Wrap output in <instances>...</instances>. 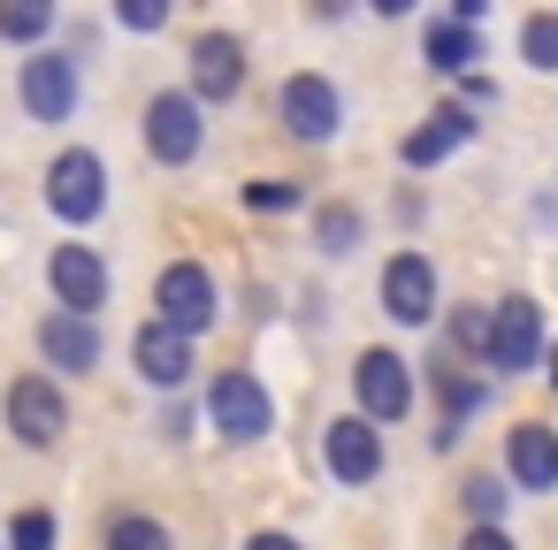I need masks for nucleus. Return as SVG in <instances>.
Here are the masks:
<instances>
[{"label":"nucleus","instance_id":"obj_1","mask_svg":"<svg viewBox=\"0 0 558 550\" xmlns=\"http://www.w3.org/2000/svg\"><path fill=\"white\" fill-rule=\"evenodd\" d=\"M138 131H146V154L161 161V169H192L199 161V146H207V100L184 85H169V93H154L146 100V115H138Z\"/></svg>","mask_w":558,"mask_h":550},{"label":"nucleus","instance_id":"obj_2","mask_svg":"<svg viewBox=\"0 0 558 550\" xmlns=\"http://www.w3.org/2000/svg\"><path fill=\"white\" fill-rule=\"evenodd\" d=\"M47 215L70 222V230H85V222L108 215V161L93 146H70V154L47 161Z\"/></svg>","mask_w":558,"mask_h":550},{"label":"nucleus","instance_id":"obj_3","mask_svg":"<svg viewBox=\"0 0 558 550\" xmlns=\"http://www.w3.org/2000/svg\"><path fill=\"white\" fill-rule=\"evenodd\" d=\"M207 420H215L222 443H260L276 428V398H268V382L253 367H222L207 382Z\"/></svg>","mask_w":558,"mask_h":550},{"label":"nucleus","instance_id":"obj_4","mask_svg":"<svg viewBox=\"0 0 558 550\" xmlns=\"http://www.w3.org/2000/svg\"><path fill=\"white\" fill-rule=\"evenodd\" d=\"M0 420H9V436L24 451H54L70 436V398H62L54 375H16L9 398H0Z\"/></svg>","mask_w":558,"mask_h":550},{"label":"nucleus","instance_id":"obj_5","mask_svg":"<svg viewBox=\"0 0 558 550\" xmlns=\"http://www.w3.org/2000/svg\"><path fill=\"white\" fill-rule=\"evenodd\" d=\"M276 123L299 138V146H329L344 131V93L322 77V70H291L283 93H276Z\"/></svg>","mask_w":558,"mask_h":550},{"label":"nucleus","instance_id":"obj_6","mask_svg":"<svg viewBox=\"0 0 558 550\" xmlns=\"http://www.w3.org/2000/svg\"><path fill=\"white\" fill-rule=\"evenodd\" d=\"M16 100H24V115H32V123H70V115H77V100H85L77 62H70V54H54V47H32V54L16 62Z\"/></svg>","mask_w":558,"mask_h":550},{"label":"nucleus","instance_id":"obj_7","mask_svg":"<svg viewBox=\"0 0 558 550\" xmlns=\"http://www.w3.org/2000/svg\"><path fill=\"white\" fill-rule=\"evenodd\" d=\"M375 298H383V314L398 321V329H428L436 314H444V291H436V260L428 253H390L383 260V283H375Z\"/></svg>","mask_w":558,"mask_h":550},{"label":"nucleus","instance_id":"obj_8","mask_svg":"<svg viewBox=\"0 0 558 550\" xmlns=\"http://www.w3.org/2000/svg\"><path fill=\"white\" fill-rule=\"evenodd\" d=\"M154 314L177 321V329H192V337H207V329L222 321V291H215L207 260H169V268L154 276Z\"/></svg>","mask_w":558,"mask_h":550},{"label":"nucleus","instance_id":"obj_9","mask_svg":"<svg viewBox=\"0 0 558 550\" xmlns=\"http://www.w3.org/2000/svg\"><path fill=\"white\" fill-rule=\"evenodd\" d=\"M543 337H550V321H543V298H527V291L497 298L489 367H497V375H535V367H543Z\"/></svg>","mask_w":558,"mask_h":550},{"label":"nucleus","instance_id":"obj_10","mask_svg":"<svg viewBox=\"0 0 558 550\" xmlns=\"http://www.w3.org/2000/svg\"><path fill=\"white\" fill-rule=\"evenodd\" d=\"M352 405L375 413L383 428L405 420V413H413V367H405L390 344H367V352L352 359Z\"/></svg>","mask_w":558,"mask_h":550},{"label":"nucleus","instance_id":"obj_11","mask_svg":"<svg viewBox=\"0 0 558 550\" xmlns=\"http://www.w3.org/2000/svg\"><path fill=\"white\" fill-rule=\"evenodd\" d=\"M322 466L344 481V489H367L375 474H383V420L375 413H344V420H329L322 428Z\"/></svg>","mask_w":558,"mask_h":550},{"label":"nucleus","instance_id":"obj_12","mask_svg":"<svg viewBox=\"0 0 558 550\" xmlns=\"http://www.w3.org/2000/svg\"><path fill=\"white\" fill-rule=\"evenodd\" d=\"M245 39L238 32H199L192 39V62H184V85L207 100V108H230L238 93H245Z\"/></svg>","mask_w":558,"mask_h":550},{"label":"nucleus","instance_id":"obj_13","mask_svg":"<svg viewBox=\"0 0 558 550\" xmlns=\"http://www.w3.org/2000/svg\"><path fill=\"white\" fill-rule=\"evenodd\" d=\"M428 390H436V405H444V420H436V451H451V443L466 436V420L489 405L482 359H474V367H466V352H459V359H428Z\"/></svg>","mask_w":558,"mask_h":550},{"label":"nucleus","instance_id":"obj_14","mask_svg":"<svg viewBox=\"0 0 558 550\" xmlns=\"http://www.w3.org/2000/svg\"><path fill=\"white\" fill-rule=\"evenodd\" d=\"M100 314H77V306H54L39 321V359L54 375H100Z\"/></svg>","mask_w":558,"mask_h":550},{"label":"nucleus","instance_id":"obj_15","mask_svg":"<svg viewBox=\"0 0 558 550\" xmlns=\"http://www.w3.org/2000/svg\"><path fill=\"white\" fill-rule=\"evenodd\" d=\"M192 344H199L192 329H177V321H161V314H154V321L131 337V367H138L154 390H184V382H192V367H199V352H192Z\"/></svg>","mask_w":558,"mask_h":550},{"label":"nucleus","instance_id":"obj_16","mask_svg":"<svg viewBox=\"0 0 558 550\" xmlns=\"http://www.w3.org/2000/svg\"><path fill=\"white\" fill-rule=\"evenodd\" d=\"M47 291H54V306L100 314V306H108V260H100L93 245H54V253H47Z\"/></svg>","mask_w":558,"mask_h":550},{"label":"nucleus","instance_id":"obj_17","mask_svg":"<svg viewBox=\"0 0 558 550\" xmlns=\"http://www.w3.org/2000/svg\"><path fill=\"white\" fill-rule=\"evenodd\" d=\"M505 474L520 481V497H550L558 489V428L550 420L505 428Z\"/></svg>","mask_w":558,"mask_h":550},{"label":"nucleus","instance_id":"obj_18","mask_svg":"<svg viewBox=\"0 0 558 550\" xmlns=\"http://www.w3.org/2000/svg\"><path fill=\"white\" fill-rule=\"evenodd\" d=\"M474 131H482V123H474V108H466V100H451V108L421 115V131H405V138H398V161H405V169H436V161H451Z\"/></svg>","mask_w":558,"mask_h":550},{"label":"nucleus","instance_id":"obj_19","mask_svg":"<svg viewBox=\"0 0 558 550\" xmlns=\"http://www.w3.org/2000/svg\"><path fill=\"white\" fill-rule=\"evenodd\" d=\"M421 62H428L436 77H466V70L482 62V32H474L466 16H436V24L421 32Z\"/></svg>","mask_w":558,"mask_h":550},{"label":"nucleus","instance_id":"obj_20","mask_svg":"<svg viewBox=\"0 0 558 550\" xmlns=\"http://www.w3.org/2000/svg\"><path fill=\"white\" fill-rule=\"evenodd\" d=\"M314 245H322L329 260L360 253V245H367V215H360L352 199H329V207H314Z\"/></svg>","mask_w":558,"mask_h":550},{"label":"nucleus","instance_id":"obj_21","mask_svg":"<svg viewBox=\"0 0 558 550\" xmlns=\"http://www.w3.org/2000/svg\"><path fill=\"white\" fill-rule=\"evenodd\" d=\"M100 550H177V535H169L154 512H108Z\"/></svg>","mask_w":558,"mask_h":550},{"label":"nucleus","instance_id":"obj_22","mask_svg":"<svg viewBox=\"0 0 558 550\" xmlns=\"http://www.w3.org/2000/svg\"><path fill=\"white\" fill-rule=\"evenodd\" d=\"M62 16V0H0V39L9 47H39Z\"/></svg>","mask_w":558,"mask_h":550},{"label":"nucleus","instance_id":"obj_23","mask_svg":"<svg viewBox=\"0 0 558 550\" xmlns=\"http://www.w3.org/2000/svg\"><path fill=\"white\" fill-rule=\"evenodd\" d=\"M520 62H527L535 77H558V9H535V16L520 24Z\"/></svg>","mask_w":558,"mask_h":550},{"label":"nucleus","instance_id":"obj_24","mask_svg":"<svg viewBox=\"0 0 558 550\" xmlns=\"http://www.w3.org/2000/svg\"><path fill=\"white\" fill-rule=\"evenodd\" d=\"M512 474H466L459 481V504H466V520H505V504H512Z\"/></svg>","mask_w":558,"mask_h":550},{"label":"nucleus","instance_id":"obj_25","mask_svg":"<svg viewBox=\"0 0 558 550\" xmlns=\"http://www.w3.org/2000/svg\"><path fill=\"white\" fill-rule=\"evenodd\" d=\"M489 329H497V306H459L451 314V352H466V359L489 367Z\"/></svg>","mask_w":558,"mask_h":550},{"label":"nucleus","instance_id":"obj_26","mask_svg":"<svg viewBox=\"0 0 558 550\" xmlns=\"http://www.w3.org/2000/svg\"><path fill=\"white\" fill-rule=\"evenodd\" d=\"M62 542V520L47 512V504H24L16 520H9V550H54Z\"/></svg>","mask_w":558,"mask_h":550},{"label":"nucleus","instance_id":"obj_27","mask_svg":"<svg viewBox=\"0 0 558 550\" xmlns=\"http://www.w3.org/2000/svg\"><path fill=\"white\" fill-rule=\"evenodd\" d=\"M245 207H253V215H299V207H306V184L260 176V184H245Z\"/></svg>","mask_w":558,"mask_h":550},{"label":"nucleus","instance_id":"obj_28","mask_svg":"<svg viewBox=\"0 0 558 550\" xmlns=\"http://www.w3.org/2000/svg\"><path fill=\"white\" fill-rule=\"evenodd\" d=\"M169 16H177V0H116V24H123V32H138V39H146V32H161Z\"/></svg>","mask_w":558,"mask_h":550},{"label":"nucleus","instance_id":"obj_29","mask_svg":"<svg viewBox=\"0 0 558 550\" xmlns=\"http://www.w3.org/2000/svg\"><path fill=\"white\" fill-rule=\"evenodd\" d=\"M459 550H520V542H512L497 520H466V542H459Z\"/></svg>","mask_w":558,"mask_h":550},{"label":"nucleus","instance_id":"obj_30","mask_svg":"<svg viewBox=\"0 0 558 550\" xmlns=\"http://www.w3.org/2000/svg\"><path fill=\"white\" fill-rule=\"evenodd\" d=\"M161 436H169V443L192 436V405H184V390H169V405H161Z\"/></svg>","mask_w":558,"mask_h":550},{"label":"nucleus","instance_id":"obj_31","mask_svg":"<svg viewBox=\"0 0 558 550\" xmlns=\"http://www.w3.org/2000/svg\"><path fill=\"white\" fill-rule=\"evenodd\" d=\"M451 85H459V100H466V108H497V85H489L482 70H466V77H451Z\"/></svg>","mask_w":558,"mask_h":550},{"label":"nucleus","instance_id":"obj_32","mask_svg":"<svg viewBox=\"0 0 558 550\" xmlns=\"http://www.w3.org/2000/svg\"><path fill=\"white\" fill-rule=\"evenodd\" d=\"M245 550H306V542L283 535V527H260V535H245Z\"/></svg>","mask_w":558,"mask_h":550},{"label":"nucleus","instance_id":"obj_33","mask_svg":"<svg viewBox=\"0 0 558 550\" xmlns=\"http://www.w3.org/2000/svg\"><path fill=\"white\" fill-rule=\"evenodd\" d=\"M306 9H314V24H344V16L360 9V0H306Z\"/></svg>","mask_w":558,"mask_h":550},{"label":"nucleus","instance_id":"obj_34","mask_svg":"<svg viewBox=\"0 0 558 550\" xmlns=\"http://www.w3.org/2000/svg\"><path fill=\"white\" fill-rule=\"evenodd\" d=\"M367 9H375V16H390V24H398V16H413V9H421V0H367Z\"/></svg>","mask_w":558,"mask_h":550},{"label":"nucleus","instance_id":"obj_35","mask_svg":"<svg viewBox=\"0 0 558 550\" xmlns=\"http://www.w3.org/2000/svg\"><path fill=\"white\" fill-rule=\"evenodd\" d=\"M451 16H466V24H482V16H489V0H451Z\"/></svg>","mask_w":558,"mask_h":550},{"label":"nucleus","instance_id":"obj_36","mask_svg":"<svg viewBox=\"0 0 558 550\" xmlns=\"http://www.w3.org/2000/svg\"><path fill=\"white\" fill-rule=\"evenodd\" d=\"M0 550H9V535H0Z\"/></svg>","mask_w":558,"mask_h":550},{"label":"nucleus","instance_id":"obj_37","mask_svg":"<svg viewBox=\"0 0 558 550\" xmlns=\"http://www.w3.org/2000/svg\"><path fill=\"white\" fill-rule=\"evenodd\" d=\"M550 382H558V367H550Z\"/></svg>","mask_w":558,"mask_h":550}]
</instances>
